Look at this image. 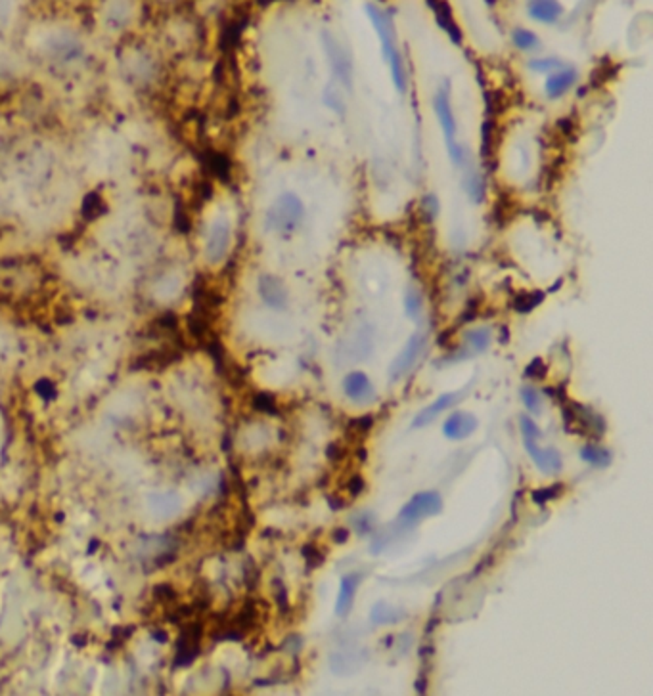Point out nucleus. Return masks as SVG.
Segmentation results:
<instances>
[{"instance_id":"4468645a","label":"nucleus","mask_w":653,"mask_h":696,"mask_svg":"<svg viewBox=\"0 0 653 696\" xmlns=\"http://www.w3.org/2000/svg\"><path fill=\"white\" fill-rule=\"evenodd\" d=\"M529 18L542 25H556L564 16V4L559 0H529Z\"/></svg>"},{"instance_id":"1a4fd4ad","label":"nucleus","mask_w":653,"mask_h":696,"mask_svg":"<svg viewBox=\"0 0 653 696\" xmlns=\"http://www.w3.org/2000/svg\"><path fill=\"white\" fill-rule=\"evenodd\" d=\"M579 81V71L573 66H564L546 75L544 81V94L548 100H559L569 92Z\"/></svg>"},{"instance_id":"bb28decb","label":"nucleus","mask_w":653,"mask_h":696,"mask_svg":"<svg viewBox=\"0 0 653 696\" xmlns=\"http://www.w3.org/2000/svg\"><path fill=\"white\" fill-rule=\"evenodd\" d=\"M562 486L557 484V486H550V488H540V490H537V492H533V501L534 503H539V505H544L546 501H550V500H556L557 495L562 494Z\"/></svg>"},{"instance_id":"a878e982","label":"nucleus","mask_w":653,"mask_h":696,"mask_svg":"<svg viewBox=\"0 0 653 696\" xmlns=\"http://www.w3.org/2000/svg\"><path fill=\"white\" fill-rule=\"evenodd\" d=\"M522 400L523 404H525V408H527L529 413L539 415L540 411H542V396H540L539 390H537L534 387H531V385H525V387L522 388Z\"/></svg>"},{"instance_id":"2f4dec72","label":"nucleus","mask_w":653,"mask_h":696,"mask_svg":"<svg viewBox=\"0 0 653 696\" xmlns=\"http://www.w3.org/2000/svg\"><path fill=\"white\" fill-rule=\"evenodd\" d=\"M353 427H357V430H368V428H372V417H360V419H357V421H353Z\"/></svg>"},{"instance_id":"9d476101","label":"nucleus","mask_w":653,"mask_h":696,"mask_svg":"<svg viewBox=\"0 0 653 696\" xmlns=\"http://www.w3.org/2000/svg\"><path fill=\"white\" fill-rule=\"evenodd\" d=\"M525 450L533 459V463L539 467L540 473L544 475H557L562 470V455L554 448H540L534 438H523Z\"/></svg>"},{"instance_id":"39448f33","label":"nucleus","mask_w":653,"mask_h":696,"mask_svg":"<svg viewBox=\"0 0 653 696\" xmlns=\"http://www.w3.org/2000/svg\"><path fill=\"white\" fill-rule=\"evenodd\" d=\"M443 509V498L437 492H419L402 507L399 513V520L407 526L418 524L427 517H435Z\"/></svg>"},{"instance_id":"aec40b11","label":"nucleus","mask_w":653,"mask_h":696,"mask_svg":"<svg viewBox=\"0 0 653 696\" xmlns=\"http://www.w3.org/2000/svg\"><path fill=\"white\" fill-rule=\"evenodd\" d=\"M322 101L324 106L328 107L330 111H334L336 115H339V117H343L345 111H347V98H345V89H343L342 84H328L322 92Z\"/></svg>"},{"instance_id":"6e6552de","label":"nucleus","mask_w":653,"mask_h":696,"mask_svg":"<svg viewBox=\"0 0 653 696\" xmlns=\"http://www.w3.org/2000/svg\"><path fill=\"white\" fill-rule=\"evenodd\" d=\"M259 289V297L263 301L269 308L276 310V312H282V310L288 308L289 304V295H288V287L284 286V281L280 278H276L272 274H263L259 278L257 283Z\"/></svg>"},{"instance_id":"9b49d317","label":"nucleus","mask_w":653,"mask_h":696,"mask_svg":"<svg viewBox=\"0 0 653 696\" xmlns=\"http://www.w3.org/2000/svg\"><path fill=\"white\" fill-rule=\"evenodd\" d=\"M230 238H232V228L228 224V221L221 218V221L213 222V226L209 230V238H207V256L211 262L222 261L228 253L230 247Z\"/></svg>"},{"instance_id":"473e14b6","label":"nucleus","mask_w":653,"mask_h":696,"mask_svg":"<svg viewBox=\"0 0 653 696\" xmlns=\"http://www.w3.org/2000/svg\"><path fill=\"white\" fill-rule=\"evenodd\" d=\"M334 540H336L337 543H343V542H347L349 540V532L345 528H342V530H336L334 532Z\"/></svg>"},{"instance_id":"f03ea898","label":"nucleus","mask_w":653,"mask_h":696,"mask_svg":"<svg viewBox=\"0 0 653 696\" xmlns=\"http://www.w3.org/2000/svg\"><path fill=\"white\" fill-rule=\"evenodd\" d=\"M305 203L295 191H282L264 211V230L276 238L289 239L305 224Z\"/></svg>"},{"instance_id":"f8f14e48","label":"nucleus","mask_w":653,"mask_h":696,"mask_svg":"<svg viewBox=\"0 0 653 696\" xmlns=\"http://www.w3.org/2000/svg\"><path fill=\"white\" fill-rule=\"evenodd\" d=\"M479 421L474 413H468V411H454L452 415L444 421L443 425V435L449 438V440H466L469 436L474 435L475 428H477Z\"/></svg>"},{"instance_id":"412c9836","label":"nucleus","mask_w":653,"mask_h":696,"mask_svg":"<svg viewBox=\"0 0 653 696\" xmlns=\"http://www.w3.org/2000/svg\"><path fill=\"white\" fill-rule=\"evenodd\" d=\"M512 42H514V46H516L517 50H522V52H537V50H540V46H542L539 35H537L534 31L525 29V27H517V29H514V33H512Z\"/></svg>"},{"instance_id":"dca6fc26","label":"nucleus","mask_w":653,"mask_h":696,"mask_svg":"<svg viewBox=\"0 0 653 696\" xmlns=\"http://www.w3.org/2000/svg\"><path fill=\"white\" fill-rule=\"evenodd\" d=\"M456 400H458V393H447L443 394V396H439L435 402H432L427 408H424V410L419 411L418 415L414 417L412 427L414 428L427 427V425L435 421L444 410H449L450 405L456 404Z\"/></svg>"},{"instance_id":"393cba45","label":"nucleus","mask_w":653,"mask_h":696,"mask_svg":"<svg viewBox=\"0 0 653 696\" xmlns=\"http://www.w3.org/2000/svg\"><path fill=\"white\" fill-rule=\"evenodd\" d=\"M422 308H424V297H422V293L416 287H408L407 295H404V310H407V316L416 320L422 314Z\"/></svg>"},{"instance_id":"72a5a7b5","label":"nucleus","mask_w":653,"mask_h":696,"mask_svg":"<svg viewBox=\"0 0 653 696\" xmlns=\"http://www.w3.org/2000/svg\"><path fill=\"white\" fill-rule=\"evenodd\" d=\"M36 390L44 394V396H49V394H54V388H52V385H50V383H46V381H42L41 385L36 387Z\"/></svg>"},{"instance_id":"7c9ffc66","label":"nucleus","mask_w":653,"mask_h":696,"mask_svg":"<svg viewBox=\"0 0 653 696\" xmlns=\"http://www.w3.org/2000/svg\"><path fill=\"white\" fill-rule=\"evenodd\" d=\"M349 490H351V494L353 495H359L360 492L364 490V480H362L360 476H353L351 482H349Z\"/></svg>"},{"instance_id":"423d86ee","label":"nucleus","mask_w":653,"mask_h":696,"mask_svg":"<svg viewBox=\"0 0 653 696\" xmlns=\"http://www.w3.org/2000/svg\"><path fill=\"white\" fill-rule=\"evenodd\" d=\"M565 427L567 430H575L579 435L602 436L605 433L604 419L594 410L579 404L565 408Z\"/></svg>"},{"instance_id":"a211bd4d","label":"nucleus","mask_w":653,"mask_h":696,"mask_svg":"<svg viewBox=\"0 0 653 696\" xmlns=\"http://www.w3.org/2000/svg\"><path fill=\"white\" fill-rule=\"evenodd\" d=\"M359 585H360V574H347V576L342 578L339 595H337V602H336L337 616H345V614H349V610H351V607H353L354 595H357Z\"/></svg>"},{"instance_id":"2eb2a0df","label":"nucleus","mask_w":653,"mask_h":696,"mask_svg":"<svg viewBox=\"0 0 653 696\" xmlns=\"http://www.w3.org/2000/svg\"><path fill=\"white\" fill-rule=\"evenodd\" d=\"M462 190H464V193H466V197H468V201L474 203V205H481V203L485 201L487 182L485 178H483V174H481L479 168L469 167V165L464 167Z\"/></svg>"},{"instance_id":"c85d7f7f","label":"nucleus","mask_w":653,"mask_h":696,"mask_svg":"<svg viewBox=\"0 0 653 696\" xmlns=\"http://www.w3.org/2000/svg\"><path fill=\"white\" fill-rule=\"evenodd\" d=\"M519 425H522L523 438H534V440H539L540 430H539V427H537V423H534L531 417L529 415L519 417Z\"/></svg>"},{"instance_id":"f3484780","label":"nucleus","mask_w":653,"mask_h":696,"mask_svg":"<svg viewBox=\"0 0 653 696\" xmlns=\"http://www.w3.org/2000/svg\"><path fill=\"white\" fill-rule=\"evenodd\" d=\"M492 345V331L491 328H475L469 329L464 335V346H462V358L474 356V354H483L491 348Z\"/></svg>"},{"instance_id":"5701e85b","label":"nucleus","mask_w":653,"mask_h":696,"mask_svg":"<svg viewBox=\"0 0 653 696\" xmlns=\"http://www.w3.org/2000/svg\"><path fill=\"white\" fill-rule=\"evenodd\" d=\"M527 67L531 71L540 73V75H550L552 71H556L559 67H564V61L556 58V56H540V58H533L529 60Z\"/></svg>"},{"instance_id":"cd10ccee","label":"nucleus","mask_w":653,"mask_h":696,"mask_svg":"<svg viewBox=\"0 0 653 696\" xmlns=\"http://www.w3.org/2000/svg\"><path fill=\"white\" fill-rule=\"evenodd\" d=\"M422 208H424V213H426V216L429 218V221H435V218H437V214L441 213V205H439V199L433 196V193H429V196L424 197V201H422Z\"/></svg>"},{"instance_id":"b1692460","label":"nucleus","mask_w":653,"mask_h":696,"mask_svg":"<svg viewBox=\"0 0 653 696\" xmlns=\"http://www.w3.org/2000/svg\"><path fill=\"white\" fill-rule=\"evenodd\" d=\"M362 655H351V652H343V655H334L332 656V660H330V667H334L339 675H343V673H351V672H354V667L351 666V664H359V666H362L364 662H362V658H360Z\"/></svg>"},{"instance_id":"ddd939ff","label":"nucleus","mask_w":653,"mask_h":696,"mask_svg":"<svg viewBox=\"0 0 653 696\" xmlns=\"http://www.w3.org/2000/svg\"><path fill=\"white\" fill-rule=\"evenodd\" d=\"M343 393L351 402L364 404L374 400V385L362 371H351L343 379Z\"/></svg>"},{"instance_id":"c756f323","label":"nucleus","mask_w":653,"mask_h":696,"mask_svg":"<svg viewBox=\"0 0 653 696\" xmlns=\"http://www.w3.org/2000/svg\"><path fill=\"white\" fill-rule=\"evenodd\" d=\"M253 405H255L257 410L264 411V413H276L274 398L269 396V394H259L257 398H255V402H253Z\"/></svg>"},{"instance_id":"f257e3e1","label":"nucleus","mask_w":653,"mask_h":696,"mask_svg":"<svg viewBox=\"0 0 653 696\" xmlns=\"http://www.w3.org/2000/svg\"><path fill=\"white\" fill-rule=\"evenodd\" d=\"M432 106L439 126H441V132H443L444 148H447L450 163L456 168H464L466 165H469V155L466 143L458 140V121H456L454 106H452V86L449 81L439 84L433 94Z\"/></svg>"},{"instance_id":"20e7f679","label":"nucleus","mask_w":653,"mask_h":696,"mask_svg":"<svg viewBox=\"0 0 653 696\" xmlns=\"http://www.w3.org/2000/svg\"><path fill=\"white\" fill-rule=\"evenodd\" d=\"M322 44L326 58H328V64H330L332 75L337 81V84H342L345 90H353L354 61L351 52L343 46L342 42L337 41L336 36L328 33V31L322 33Z\"/></svg>"},{"instance_id":"4be33fe9","label":"nucleus","mask_w":653,"mask_h":696,"mask_svg":"<svg viewBox=\"0 0 653 696\" xmlns=\"http://www.w3.org/2000/svg\"><path fill=\"white\" fill-rule=\"evenodd\" d=\"M581 458L590 463L592 467H607L612 463V453L607 452L605 448L596 446V444H587L581 450Z\"/></svg>"},{"instance_id":"7ed1b4c3","label":"nucleus","mask_w":653,"mask_h":696,"mask_svg":"<svg viewBox=\"0 0 653 696\" xmlns=\"http://www.w3.org/2000/svg\"><path fill=\"white\" fill-rule=\"evenodd\" d=\"M366 14H368L372 25H374V29H376V33L379 36L382 54H384V60L389 66L393 84H395V89L401 94H404L408 89L407 67H404L402 54L399 50V44H397L395 25L391 21V16L387 12H384L379 6H376V4H366Z\"/></svg>"},{"instance_id":"0eeeda50","label":"nucleus","mask_w":653,"mask_h":696,"mask_svg":"<svg viewBox=\"0 0 653 696\" xmlns=\"http://www.w3.org/2000/svg\"><path fill=\"white\" fill-rule=\"evenodd\" d=\"M426 343H427V337H426V333H414L410 339H408V343L404 346H402V350L399 352V356L393 360V363H391V368H389V379L391 381H399V379H402L404 375L410 371V369L416 365V362H418V358H419V354L424 352V348H426Z\"/></svg>"},{"instance_id":"6ab92c4d","label":"nucleus","mask_w":653,"mask_h":696,"mask_svg":"<svg viewBox=\"0 0 653 696\" xmlns=\"http://www.w3.org/2000/svg\"><path fill=\"white\" fill-rule=\"evenodd\" d=\"M407 618V614L401 608L393 607L389 602H378L374 605L370 612V622L374 625H391V624H399L401 620Z\"/></svg>"}]
</instances>
